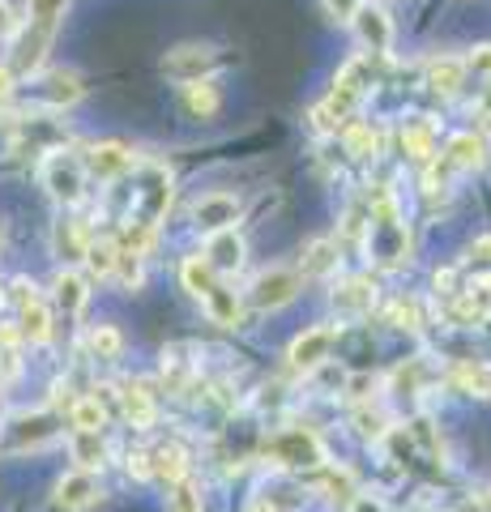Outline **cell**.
<instances>
[{
  "mask_svg": "<svg viewBox=\"0 0 491 512\" xmlns=\"http://www.w3.org/2000/svg\"><path fill=\"white\" fill-rule=\"evenodd\" d=\"M466 60V73H474V77H483L487 82V90H491V43H479L470 56H462Z\"/></svg>",
  "mask_w": 491,
  "mask_h": 512,
  "instance_id": "d590c367",
  "label": "cell"
},
{
  "mask_svg": "<svg viewBox=\"0 0 491 512\" xmlns=\"http://www.w3.org/2000/svg\"><path fill=\"white\" fill-rule=\"evenodd\" d=\"M167 512H205L201 483H193V478H180V483H171L167 487Z\"/></svg>",
  "mask_w": 491,
  "mask_h": 512,
  "instance_id": "4dcf8cb0",
  "label": "cell"
},
{
  "mask_svg": "<svg viewBox=\"0 0 491 512\" xmlns=\"http://www.w3.org/2000/svg\"><path fill=\"white\" fill-rule=\"evenodd\" d=\"M13 94V69H5V64H0V103H5Z\"/></svg>",
  "mask_w": 491,
  "mask_h": 512,
  "instance_id": "b9f144b4",
  "label": "cell"
},
{
  "mask_svg": "<svg viewBox=\"0 0 491 512\" xmlns=\"http://www.w3.org/2000/svg\"><path fill=\"white\" fill-rule=\"evenodd\" d=\"M69 423H73V431H103L107 427V410H103V402L99 397H77V402L69 406Z\"/></svg>",
  "mask_w": 491,
  "mask_h": 512,
  "instance_id": "f1b7e54d",
  "label": "cell"
},
{
  "mask_svg": "<svg viewBox=\"0 0 491 512\" xmlns=\"http://www.w3.org/2000/svg\"><path fill=\"white\" fill-rule=\"evenodd\" d=\"M86 346H90V355H94V359H103V363L120 359V350H124L120 333H116L112 325H94V329L86 333Z\"/></svg>",
  "mask_w": 491,
  "mask_h": 512,
  "instance_id": "1f68e13d",
  "label": "cell"
},
{
  "mask_svg": "<svg viewBox=\"0 0 491 512\" xmlns=\"http://www.w3.org/2000/svg\"><path fill=\"white\" fill-rule=\"evenodd\" d=\"M69 453L77 461V470H103V461H107V440H103V431H73L69 436Z\"/></svg>",
  "mask_w": 491,
  "mask_h": 512,
  "instance_id": "603a6c76",
  "label": "cell"
},
{
  "mask_svg": "<svg viewBox=\"0 0 491 512\" xmlns=\"http://www.w3.org/2000/svg\"><path fill=\"white\" fill-rule=\"evenodd\" d=\"M342 261V248H338V239H312V244L304 248V261H299V278H329L338 269Z\"/></svg>",
  "mask_w": 491,
  "mask_h": 512,
  "instance_id": "e0dca14e",
  "label": "cell"
},
{
  "mask_svg": "<svg viewBox=\"0 0 491 512\" xmlns=\"http://www.w3.org/2000/svg\"><path fill=\"white\" fill-rule=\"evenodd\" d=\"M86 175H99V180H120V175L137 171V154L120 141H99V146L86 150Z\"/></svg>",
  "mask_w": 491,
  "mask_h": 512,
  "instance_id": "30bf717a",
  "label": "cell"
},
{
  "mask_svg": "<svg viewBox=\"0 0 491 512\" xmlns=\"http://www.w3.org/2000/svg\"><path fill=\"white\" fill-rule=\"evenodd\" d=\"M265 461H274V466H287V470H321L325 466V444L312 436L308 427H287L278 431V436H269L261 444Z\"/></svg>",
  "mask_w": 491,
  "mask_h": 512,
  "instance_id": "7a4b0ae2",
  "label": "cell"
},
{
  "mask_svg": "<svg viewBox=\"0 0 491 512\" xmlns=\"http://www.w3.org/2000/svg\"><path fill=\"white\" fill-rule=\"evenodd\" d=\"M248 512H278V508H274V504H252Z\"/></svg>",
  "mask_w": 491,
  "mask_h": 512,
  "instance_id": "7bdbcfd3",
  "label": "cell"
},
{
  "mask_svg": "<svg viewBox=\"0 0 491 512\" xmlns=\"http://www.w3.org/2000/svg\"><path fill=\"white\" fill-rule=\"evenodd\" d=\"M52 244H56V256H60V261H65V269H69L73 261H82V256H86V248H90V231H86L77 218H60V227H56V235H52Z\"/></svg>",
  "mask_w": 491,
  "mask_h": 512,
  "instance_id": "44dd1931",
  "label": "cell"
},
{
  "mask_svg": "<svg viewBox=\"0 0 491 512\" xmlns=\"http://www.w3.org/2000/svg\"><path fill=\"white\" fill-rule=\"evenodd\" d=\"M389 316H393V325H398V329H423L419 303H415V299H398V303L389 308Z\"/></svg>",
  "mask_w": 491,
  "mask_h": 512,
  "instance_id": "8d00e7d4",
  "label": "cell"
},
{
  "mask_svg": "<svg viewBox=\"0 0 491 512\" xmlns=\"http://www.w3.org/2000/svg\"><path fill=\"white\" fill-rule=\"evenodd\" d=\"M150 461V478H158V483H180V478H188V457H184V448L180 444H163V448H154V453H146Z\"/></svg>",
  "mask_w": 491,
  "mask_h": 512,
  "instance_id": "7402d4cb",
  "label": "cell"
},
{
  "mask_svg": "<svg viewBox=\"0 0 491 512\" xmlns=\"http://www.w3.org/2000/svg\"><path fill=\"white\" fill-rule=\"evenodd\" d=\"M201 303H205V312H210L214 325H223V329H235L244 320V303H240V295H235L227 282H218Z\"/></svg>",
  "mask_w": 491,
  "mask_h": 512,
  "instance_id": "ffe728a7",
  "label": "cell"
},
{
  "mask_svg": "<svg viewBox=\"0 0 491 512\" xmlns=\"http://www.w3.org/2000/svg\"><path fill=\"white\" fill-rule=\"evenodd\" d=\"M56 436L52 427V414H22V419H13V448H39Z\"/></svg>",
  "mask_w": 491,
  "mask_h": 512,
  "instance_id": "d4e9b609",
  "label": "cell"
},
{
  "mask_svg": "<svg viewBox=\"0 0 491 512\" xmlns=\"http://www.w3.org/2000/svg\"><path fill=\"white\" fill-rule=\"evenodd\" d=\"M65 9H69V0H26V30L13 43V69H22V73L43 69V56L56 39V26L65 18Z\"/></svg>",
  "mask_w": 491,
  "mask_h": 512,
  "instance_id": "6da1fadb",
  "label": "cell"
},
{
  "mask_svg": "<svg viewBox=\"0 0 491 512\" xmlns=\"http://www.w3.org/2000/svg\"><path fill=\"white\" fill-rule=\"evenodd\" d=\"M171 205V175L167 167H146L141 171V188H137V218L150 222V227H158V218L167 214Z\"/></svg>",
  "mask_w": 491,
  "mask_h": 512,
  "instance_id": "ba28073f",
  "label": "cell"
},
{
  "mask_svg": "<svg viewBox=\"0 0 491 512\" xmlns=\"http://www.w3.org/2000/svg\"><path fill=\"white\" fill-rule=\"evenodd\" d=\"M487 128H491V111H487Z\"/></svg>",
  "mask_w": 491,
  "mask_h": 512,
  "instance_id": "ee69618b",
  "label": "cell"
},
{
  "mask_svg": "<svg viewBox=\"0 0 491 512\" xmlns=\"http://www.w3.org/2000/svg\"><path fill=\"white\" fill-rule=\"evenodd\" d=\"M351 512H389L385 500H376V495H355L351 500Z\"/></svg>",
  "mask_w": 491,
  "mask_h": 512,
  "instance_id": "f35d334b",
  "label": "cell"
},
{
  "mask_svg": "<svg viewBox=\"0 0 491 512\" xmlns=\"http://www.w3.org/2000/svg\"><path fill=\"white\" fill-rule=\"evenodd\" d=\"M329 299H334L338 316H368L372 303H376V286L368 278H342Z\"/></svg>",
  "mask_w": 491,
  "mask_h": 512,
  "instance_id": "9a60e30c",
  "label": "cell"
},
{
  "mask_svg": "<svg viewBox=\"0 0 491 512\" xmlns=\"http://www.w3.org/2000/svg\"><path fill=\"white\" fill-rule=\"evenodd\" d=\"M218 64H223L218 47H210V43H180L176 52H167L163 73L171 77V82L188 86V82H205V77H210Z\"/></svg>",
  "mask_w": 491,
  "mask_h": 512,
  "instance_id": "8992f818",
  "label": "cell"
},
{
  "mask_svg": "<svg viewBox=\"0 0 491 512\" xmlns=\"http://www.w3.org/2000/svg\"><path fill=\"white\" fill-rule=\"evenodd\" d=\"M321 487L334 491V495H342V500H355V495H359L351 470H325V474H321Z\"/></svg>",
  "mask_w": 491,
  "mask_h": 512,
  "instance_id": "e575fe53",
  "label": "cell"
},
{
  "mask_svg": "<svg viewBox=\"0 0 491 512\" xmlns=\"http://www.w3.org/2000/svg\"><path fill=\"white\" fill-rule=\"evenodd\" d=\"M325 5H329V13H334L338 22H351L355 13H359V5H363V0H325Z\"/></svg>",
  "mask_w": 491,
  "mask_h": 512,
  "instance_id": "74e56055",
  "label": "cell"
},
{
  "mask_svg": "<svg viewBox=\"0 0 491 512\" xmlns=\"http://www.w3.org/2000/svg\"><path fill=\"white\" fill-rule=\"evenodd\" d=\"M334 342H338V325H316V329H304L299 338L291 342V350H287V359H291V367L295 372H316L325 359H329V350H334Z\"/></svg>",
  "mask_w": 491,
  "mask_h": 512,
  "instance_id": "52a82bcc",
  "label": "cell"
},
{
  "mask_svg": "<svg viewBox=\"0 0 491 512\" xmlns=\"http://www.w3.org/2000/svg\"><path fill=\"white\" fill-rule=\"evenodd\" d=\"M180 282H184V291L193 295V299H205V295H210V291H214V286L223 282V278L214 274L205 256H188V261L180 265Z\"/></svg>",
  "mask_w": 491,
  "mask_h": 512,
  "instance_id": "484cf974",
  "label": "cell"
},
{
  "mask_svg": "<svg viewBox=\"0 0 491 512\" xmlns=\"http://www.w3.org/2000/svg\"><path fill=\"white\" fill-rule=\"evenodd\" d=\"M35 94H39V99L52 107V111H65V107H73L77 99H82L86 86H82V77L69 73V69H52V73H43V69H39V86H35Z\"/></svg>",
  "mask_w": 491,
  "mask_h": 512,
  "instance_id": "8fae6325",
  "label": "cell"
},
{
  "mask_svg": "<svg viewBox=\"0 0 491 512\" xmlns=\"http://www.w3.org/2000/svg\"><path fill=\"white\" fill-rule=\"evenodd\" d=\"M402 154L427 167V163H432V158L440 154V150H436V128H432V124H423V120L406 124V128H402Z\"/></svg>",
  "mask_w": 491,
  "mask_h": 512,
  "instance_id": "cb8c5ba5",
  "label": "cell"
},
{
  "mask_svg": "<svg viewBox=\"0 0 491 512\" xmlns=\"http://www.w3.org/2000/svg\"><path fill=\"white\" fill-rule=\"evenodd\" d=\"M94 500H99V478H94L90 470H73L56 483V508L60 512H82Z\"/></svg>",
  "mask_w": 491,
  "mask_h": 512,
  "instance_id": "5bb4252c",
  "label": "cell"
},
{
  "mask_svg": "<svg viewBox=\"0 0 491 512\" xmlns=\"http://www.w3.org/2000/svg\"><path fill=\"white\" fill-rule=\"evenodd\" d=\"M299 286H304L299 269H287V265L261 269V274L252 278V286H248V303L257 312H278V308H287V303L299 295Z\"/></svg>",
  "mask_w": 491,
  "mask_h": 512,
  "instance_id": "277c9868",
  "label": "cell"
},
{
  "mask_svg": "<svg viewBox=\"0 0 491 512\" xmlns=\"http://www.w3.org/2000/svg\"><path fill=\"white\" fill-rule=\"evenodd\" d=\"M380 146H385V133H380L376 124H363V120L346 124V150L351 154L372 158V154H380Z\"/></svg>",
  "mask_w": 491,
  "mask_h": 512,
  "instance_id": "83f0119b",
  "label": "cell"
},
{
  "mask_svg": "<svg viewBox=\"0 0 491 512\" xmlns=\"http://www.w3.org/2000/svg\"><path fill=\"white\" fill-rule=\"evenodd\" d=\"M13 308H18V333L30 346H43L52 338V308H47L43 295L26 278L13 282Z\"/></svg>",
  "mask_w": 491,
  "mask_h": 512,
  "instance_id": "5b68a950",
  "label": "cell"
},
{
  "mask_svg": "<svg viewBox=\"0 0 491 512\" xmlns=\"http://www.w3.org/2000/svg\"><path fill=\"white\" fill-rule=\"evenodd\" d=\"M244 239H240V231H235V227H227V231H214L210 239H205V261H210V269H214V274L218 278H223V274H235V269H240L244 265Z\"/></svg>",
  "mask_w": 491,
  "mask_h": 512,
  "instance_id": "4fadbf2b",
  "label": "cell"
},
{
  "mask_svg": "<svg viewBox=\"0 0 491 512\" xmlns=\"http://www.w3.org/2000/svg\"><path fill=\"white\" fill-rule=\"evenodd\" d=\"M120 410H124V419H129L133 427H154L158 419V406H154V393L146 389L141 380H124L120 384Z\"/></svg>",
  "mask_w": 491,
  "mask_h": 512,
  "instance_id": "2e32d148",
  "label": "cell"
},
{
  "mask_svg": "<svg viewBox=\"0 0 491 512\" xmlns=\"http://www.w3.org/2000/svg\"><path fill=\"white\" fill-rule=\"evenodd\" d=\"M13 26H18V18H13L9 0H0V39H5V35H13Z\"/></svg>",
  "mask_w": 491,
  "mask_h": 512,
  "instance_id": "60d3db41",
  "label": "cell"
},
{
  "mask_svg": "<svg viewBox=\"0 0 491 512\" xmlns=\"http://www.w3.org/2000/svg\"><path fill=\"white\" fill-rule=\"evenodd\" d=\"M351 26H355L359 43L368 47V56H389V47H393V22H389V13L380 9V5H368V0H363L359 13L351 18Z\"/></svg>",
  "mask_w": 491,
  "mask_h": 512,
  "instance_id": "9c48e42d",
  "label": "cell"
},
{
  "mask_svg": "<svg viewBox=\"0 0 491 512\" xmlns=\"http://www.w3.org/2000/svg\"><path fill=\"white\" fill-rule=\"evenodd\" d=\"M39 175H43V188L52 192V201H60V205H82V197H86V163L77 154H69V150H47Z\"/></svg>",
  "mask_w": 491,
  "mask_h": 512,
  "instance_id": "3957f363",
  "label": "cell"
},
{
  "mask_svg": "<svg viewBox=\"0 0 491 512\" xmlns=\"http://www.w3.org/2000/svg\"><path fill=\"white\" fill-rule=\"evenodd\" d=\"M86 299H90V291H86V278L77 274V269H60L56 274V282H52V303L65 316H77L86 308Z\"/></svg>",
  "mask_w": 491,
  "mask_h": 512,
  "instance_id": "d6986e66",
  "label": "cell"
},
{
  "mask_svg": "<svg viewBox=\"0 0 491 512\" xmlns=\"http://www.w3.org/2000/svg\"><path fill=\"white\" fill-rule=\"evenodd\" d=\"M355 431H359L363 440H380L389 431V419L380 410H372V406H359L355 410Z\"/></svg>",
  "mask_w": 491,
  "mask_h": 512,
  "instance_id": "836d02e7",
  "label": "cell"
},
{
  "mask_svg": "<svg viewBox=\"0 0 491 512\" xmlns=\"http://www.w3.org/2000/svg\"><path fill=\"white\" fill-rule=\"evenodd\" d=\"M235 218H240V201H235L231 192H205V197L193 205V222L210 235L235 227Z\"/></svg>",
  "mask_w": 491,
  "mask_h": 512,
  "instance_id": "7c38bea8",
  "label": "cell"
},
{
  "mask_svg": "<svg viewBox=\"0 0 491 512\" xmlns=\"http://www.w3.org/2000/svg\"><path fill=\"white\" fill-rule=\"evenodd\" d=\"M470 256H474V261H483V265H491V235H479V239H474Z\"/></svg>",
  "mask_w": 491,
  "mask_h": 512,
  "instance_id": "ab89813d",
  "label": "cell"
},
{
  "mask_svg": "<svg viewBox=\"0 0 491 512\" xmlns=\"http://www.w3.org/2000/svg\"><path fill=\"white\" fill-rule=\"evenodd\" d=\"M218 86H214V77H205V82H188L184 86V107L193 111V116H214L218 111Z\"/></svg>",
  "mask_w": 491,
  "mask_h": 512,
  "instance_id": "f546056e",
  "label": "cell"
},
{
  "mask_svg": "<svg viewBox=\"0 0 491 512\" xmlns=\"http://www.w3.org/2000/svg\"><path fill=\"white\" fill-rule=\"evenodd\" d=\"M116 256H120V244L116 239H90V248L82 256V265L90 269L94 278H112L116 274Z\"/></svg>",
  "mask_w": 491,
  "mask_h": 512,
  "instance_id": "4316f807",
  "label": "cell"
},
{
  "mask_svg": "<svg viewBox=\"0 0 491 512\" xmlns=\"http://www.w3.org/2000/svg\"><path fill=\"white\" fill-rule=\"evenodd\" d=\"M466 60L462 56H436L432 64H427V86H432L436 94H445V99H453L457 90L466 86Z\"/></svg>",
  "mask_w": 491,
  "mask_h": 512,
  "instance_id": "ac0fdd59",
  "label": "cell"
},
{
  "mask_svg": "<svg viewBox=\"0 0 491 512\" xmlns=\"http://www.w3.org/2000/svg\"><path fill=\"white\" fill-rule=\"evenodd\" d=\"M141 265H146V256H137V252H129V248H120V256H116V282H124V286H129V291H133V286H141V278H146V269H141Z\"/></svg>",
  "mask_w": 491,
  "mask_h": 512,
  "instance_id": "d6a6232c",
  "label": "cell"
}]
</instances>
